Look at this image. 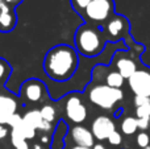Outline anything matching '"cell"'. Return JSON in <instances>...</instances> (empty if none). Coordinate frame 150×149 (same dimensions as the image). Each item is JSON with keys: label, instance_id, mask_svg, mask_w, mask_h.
<instances>
[{"label": "cell", "instance_id": "cell-1", "mask_svg": "<svg viewBox=\"0 0 150 149\" xmlns=\"http://www.w3.org/2000/svg\"><path fill=\"white\" fill-rule=\"evenodd\" d=\"M78 67V55L74 48L58 45L49 50L44 61V69L47 77L63 82L73 77Z\"/></svg>", "mask_w": 150, "mask_h": 149}, {"label": "cell", "instance_id": "cell-32", "mask_svg": "<svg viewBox=\"0 0 150 149\" xmlns=\"http://www.w3.org/2000/svg\"><path fill=\"white\" fill-rule=\"evenodd\" d=\"M41 141L42 143H49V137H47V136H42L41 137Z\"/></svg>", "mask_w": 150, "mask_h": 149}, {"label": "cell", "instance_id": "cell-36", "mask_svg": "<svg viewBox=\"0 0 150 149\" xmlns=\"http://www.w3.org/2000/svg\"><path fill=\"white\" fill-rule=\"evenodd\" d=\"M0 16H1V11H0Z\"/></svg>", "mask_w": 150, "mask_h": 149}, {"label": "cell", "instance_id": "cell-18", "mask_svg": "<svg viewBox=\"0 0 150 149\" xmlns=\"http://www.w3.org/2000/svg\"><path fill=\"white\" fill-rule=\"evenodd\" d=\"M11 143L16 149H29V144H28V140L24 139L23 136H20L18 133L12 131L11 133Z\"/></svg>", "mask_w": 150, "mask_h": 149}, {"label": "cell", "instance_id": "cell-21", "mask_svg": "<svg viewBox=\"0 0 150 149\" xmlns=\"http://www.w3.org/2000/svg\"><path fill=\"white\" fill-rule=\"evenodd\" d=\"M136 143H137V145L140 148H144L145 149L146 147H149L150 144V137L149 135L146 133V132H141V133L137 135V137H136Z\"/></svg>", "mask_w": 150, "mask_h": 149}, {"label": "cell", "instance_id": "cell-15", "mask_svg": "<svg viewBox=\"0 0 150 149\" xmlns=\"http://www.w3.org/2000/svg\"><path fill=\"white\" fill-rule=\"evenodd\" d=\"M138 129L137 126V118H132V116H128L122 120L121 123V131L124 135H133L136 133V131Z\"/></svg>", "mask_w": 150, "mask_h": 149}, {"label": "cell", "instance_id": "cell-16", "mask_svg": "<svg viewBox=\"0 0 150 149\" xmlns=\"http://www.w3.org/2000/svg\"><path fill=\"white\" fill-rule=\"evenodd\" d=\"M107 86L113 87V89H121L124 84V77L119 73V71H111L105 78Z\"/></svg>", "mask_w": 150, "mask_h": 149}, {"label": "cell", "instance_id": "cell-29", "mask_svg": "<svg viewBox=\"0 0 150 149\" xmlns=\"http://www.w3.org/2000/svg\"><path fill=\"white\" fill-rule=\"evenodd\" d=\"M7 135H8L7 127H4V126H1V124H0V140L5 139V137H7Z\"/></svg>", "mask_w": 150, "mask_h": 149}, {"label": "cell", "instance_id": "cell-12", "mask_svg": "<svg viewBox=\"0 0 150 149\" xmlns=\"http://www.w3.org/2000/svg\"><path fill=\"white\" fill-rule=\"evenodd\" d=\"M127 26H128L127 18L122 17V16H115L107 24V31H108L111 37H117L127 29Z\"/></svg>", "mask_w": 150, "mask_h": 149}, {"label": "cell", "instance_id": "cell-27", "mask_svg": "<svg viewBox=\"0 0 150 149\" xmlns=\"http://www.w3.org/2000/svg\"><path fill=\"white\" fill-rule=\"evenodd\" d=\"M7 71H8V66L5 65V62H1V61H0V79L5 75Z\"/></svg>", "mask_w": 150, "mask_h": 149}, {"label": "cell", "instance_id": "cell-34", "mask_svg": "<svg viewBox=\"0 0 150 149\" xmlns=\"http://www.w3.org/2000/svg\"><path fill=\"white\" fill-rule=\"evenodd\" d=\"M71 149H91V148H83V147H78V145H75V147H73Z\"/></svg>", "mask_w": 150, "mask_h": 149}, {"label": "cell", "instance_id": "cell-6", "mask_svg": "<svg viewBox=\"0 0 150 149\" xmlns=\"http://www.w3.org/2000/svg\"><path fill=\"white\" fill-rule=\"evenodd\" d=\"M129 87L134 95L150 98V71L137 70L129 79Z\"/></svg>", "mask_w": 150, "mask_h": 149}, {"label": "cell", "instance_id": "cell-28", "mask_svg": "<svg viewBox=\"0 0 150 149\" xmlns=\"http://www.w3.org/2000/svg\"><path fill=\"white\" fill-rule=\"evenodd\" d=\"M0 11H1V13H8L9 12V7H8V4L4 1V0H0Z\"/></svg>", "mask_w": 150, "mask_h": 149}, {"label": "cell", "instance_id": "cell-20", "mask_svg": "<svg viewBox=\"0 0 150 149\" xmlns=\"http://www.w3.org/2000/svg\"><path fill=\"white\" fill-rule=\"evenodd\" d=\"M136 116H137V119H148V120H150V102L136 107Z\"/></svg>", "mask_w": 150, "mask_h": 149}, {"label": "cell", "instance_id": "cell-9", "mask_svg": "<svg viewBox=\"0 0 150 149\" xmlns=\"http://www.w3.org/2000/svg\"><path fill=\"white\" fill-rule=\"evenodd\" d=\"M17 111V102L12 96L0 95V124L5 126L8 124L9 119Z\"/></svg>", "mask_w": 150, "mask_h": 149}, {"label": "cell", "instance_id": "cell-23", "mask_svg": "<svg viewBox=\"0 0 150 149\" xmlns=\"http://www.w3.org/2000/svg\"><path fill=\"white\" fill-rule=\"evenodd\" d=\"M74 4V7L76 8V9L79 11H84V8L88 5V3L91 1V0H71Z\"/></svg>", "mask_w": 150, "mask_h": 149}, {"label": "cell", "instance_id": "cell-10", "mask_svg": "<svg viewBox=\"0 0 150 149\" xmlns=\"http://www.w3.org/2000/svg\"><path fill=\"white\" fill-rule=\"evenodd\" d=\"M23 95L29 102H40L44 96V86L40 81H28L23 87Z\"/></svg>", "mask_w": 150, "mask_h": 149}, {"label": "cell", "instance_id": "cell-31", "mask_svg": "<svg viewBox=\"0 0 150 149\" xmlns=\"http://www.w3.org/2000/svg\"><path fill=\"white\" fill-rule=\"evenodd\" d=\"M4 1L7 3V4H17L20 0H4Z\"/></svg>", "mask_w": 150, "mask_h": 149}, {"label": "cell", "instance_id": "cell-26", "mask_svg": "<svg viewBox=\"0 0 150 149\" xmlns=\"http://www.w3.org/2000/svg\"><path fill=\"white\" fill-rule=\"evenodd\" d=\"M149 124H150V120H148V119H137L138 129H142V131H145V129L149 128Z\"/></svg>", "mask_w": 150, "mask_h": 149}, {"label": "cell", "instance_id": "cell-4", "mask_svg": "<svg viewBox=\"0 0 150 149\" xmlns=\"http://www.w3.org/2000/svg\"><path fill=\"white\" fill-rule=\"evenodd\" d=\"M113 0H91L84 8V13L91 21L101 23L113 13Z\"/></svg>", "mask_w": 150, "mask_h": 149}, {"label": "cell", "instance_id": "cell-14", "mask_svg": "<svg viewBox=\"0 0 150 149\" xmlns=\"http://www.w3.org/2000/svg\"><path fill=\"white\" fill-rule=\"evenodd\" d=\"M12 131L16 132V133H18L20 136H23L24 139H26V140L33 139L34 135H36V129H34L32 126H29L28 123H25L24 120H21L18 124H16V126L12 128Z\"/></svg>", "mask_w": 150, "mask_h": 149}, {"label": "cell", "instance_id": "cell-11", "mask_svg": "<svg viewBox=\"0 0 150 149\" xmlns=\"http://www.w3.org/2000/svg\"><path fill=\"white\" fill-rule=\"evenodd\" d=\"M117 70L119 73L124 77V79H129L133 74L137 71V66L136 62L129 57H122L117 60Z\"/></svg>", "mask_w": 150, "mask_h": 149}, {"label": "cell", "instance_id": "cell-3", "mask_svg": "<svg viewBox=\"0 0 150 149\" xmlns=\"http://www.w3.org/2000/svg\"><path fill=\"white\" fill-rule=\"evenodd\" d=\"M88 99L92 104L103 110H112L116 103L124 99V92L121 91V89H113L107 84H98L90 90Z\"/></svg>", "mask_w": 150, "mask_h": 149}, {"label": "cell", "instance_id": "cell-22", "mask_svg": "<svg viewBox=\"0 0 150 149\" xmlns=\"http://www.w3.org/2000/svg\"><path fill=\"white\" fill-rule=\"evenodd\" d=\"M108 141H109V144H111V145H120L122 143L121 133H120V132H117V131L112 132L111 136L108 137Z\"/></svg>", "mask_w": 150, "mask_h": 149}, {"label": "cell", "instance_id": "cell-19", "mask_svg": "<svg viewBox=\"0 0 150 149\" xmlns=\"http://www.w3.org/2000/svg\"><path fill=\"white\" fill-rule=\"evenodd\" d=\"M40 114H41L42 119L46 120V121H49V123H52V121L55 119V108L50 104L42 106V108L40 110Z\"/></svg>", "mask_w": 150, "mask_h": 149}, {"label": "cell", "instance_id": "cell-2", "mask_svg": "<svg viewBox=\"0 0 150 149\" xmlns=\"http://www.w3.org/2000/svg\"><path fill=\"white\" fill-rule=\"evenodd\" d=\"M75 44L80 54L86 57H95L100 54L104 48L103 33L92 26L83 25L75 34Z\"/></svg>", "mask_w": 150, "mask_h": 149}, {"label": "cell", "instance_id": "cell-30", "mask_svg": "<svg viewBox=\"0 0 150 149\" xmlns=\"http://www.w3.org/2000/svg\"><path fill=\"white\" fill-rule=\"evenodd\" d=\"M91 149H107V148L104 147L103 144H95V145H93V147L91 148Z\"/></svg>", "mask_w": 150, "mask_h": 149}, {"label": "cell", "instance_id": "cell-8", "mask_svg": "<svg viewBox=\"0 0 150 149\" xmlns=\"http://www.w3.org/2000/svg\"><path fill=\"white\" fill-rule=\"evenodd\" d=\"M70 136L73 137V141L78 147L83 148H92L95 145V137L92 132L83 126H75L71 128Z\"/></svg>", "mask_w": 150, "mask_h": 149}, {"label": "cell", "instance_id": "cell-25", "mask_svg": "<svg viewBox=\"0 0 150 149\" xmlns=\"http://www.w3.org/2000/svg\"><path fill=\"white\" fill-rule=\"evenodd\" d=\"M21 120H23V116H21V115H18V114L16 112L15 115H13L12 118L9 119V121H8V126H9V127H12V128H13V127H15L16 124H18V123H20Z\"/></svg>", "mask_w": 150, "mask_h": 149}, {"label": "cell", "instance_id": "cell-24", "mask_svg": "<svg viewBox=\"0 0 150 149\" xmlns=\"http://www.w3.org/2000/svg\"><path fill=\"white\" fill-rule=\"evenodd\" d=\"M134 106L138 107V106H142V104H146V103L150 102V98H146V96H141V95H134Z\"/></svg>", "mask_w": 150, "mask_h": 149}, {"label": "cell", "instance_id": "cell-5", "mask_svg": "<svg viewBox=\"0 0 150 149\" xmlns=\"http://www.w3.org/2000/svg\"><path fill=\"white\" fill-rule=\"evenodd\" d=\"M65 110H66L67 118L70 119L71 121H74L75 124H80L87 119V108L83 104L80 96H78V95H75V94L70 95V96L67 98Z\"/></svg>", "mask_w": 150, "mask_h": 149}, {"label": "cell", "instance_id": "cell-35", "mask_svg": "<svg viewBox=\"0 0 150 149\" xmlns=\"http://www.w3.org/2000/svg\"><path fill=\"white\" fill-rule=\"evenodd\" d=\"M145 149H150V145H149V147H146V148H145Z\"/></svg>", "mask_w": 150, "mask_h": 149}, {"label": "cell", "instance_id": "cell-33", "mask_svg": "<svg viewBox=\"0 0 150 149\" xmlns=\"http://www.w3.org/2000/svg\"><path fill=\"white\" fill-rule=\"evenodd\" d=\"M33 149H45V148H44V147H41L40 144H36V145L33 147Z\"/></svg>", "mask_w": 150, "mask_h": 149}, {"label": "cell", "instance_id": "cell-17", "mask_svg": "<svg viewBox=\"0 0 150 149\" xmlns=\"http://www.w3.org/2000/svg\"><path fill=\"white\" fill-rule=\"evenodd\" d=\"M13 25H15V18L12 17V15L9 12L1 13V16H0V31L8 32L13 28Z\"/></svg>", "mask_w": 150, "mask_h": 149}, {"label": "cell", "instance_id": "cell-13", "mask_svg": "<svg viewBox=\"0 0 150 149\" xmlns=\"http://www.w3.org/2000/svg\"><path fill=\"white\" fill-rule=\"evenodd\" d=\"M23 120L25 123H28L29 126H32L34 129H40L41 126L44 124V119H42L40 110H30L23 116Z\"/></svg>", "mask_w": 150, "mask_h": 149}, {"label": "cell", "instance_id": "cell-7", "mask_svg": "<svg viewBox=\"0 0 150 149\" xmlns=\"http://www.w3.org/2000/svg\"><path fill=\"white\" fill-rule=\"evenodd\" d=\"M115 131H116V126L109 116H98L91 126V132L93 137L98 140H108L111 133Z\"/></svg>", "mask_w": 150, "mask_h": 149}]
</instances>
